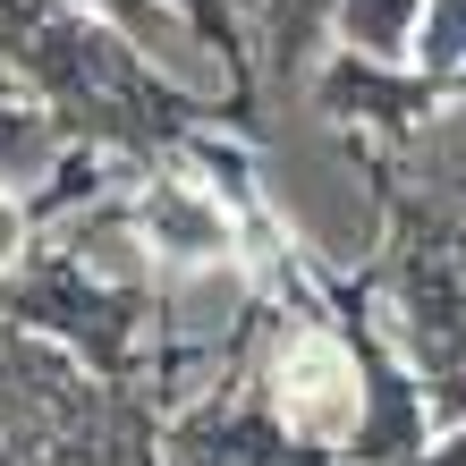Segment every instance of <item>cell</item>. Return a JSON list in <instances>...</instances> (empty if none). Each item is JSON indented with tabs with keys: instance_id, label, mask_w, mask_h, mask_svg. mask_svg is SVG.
<instances>
[{
	"instance_id": "cell-1",
	"label": "cell",
	"mask_w": 466,
	"mask_h": 466,
	"mask_svg": "<svg viewBox=\"0 0 466 466\" xmlns=\"http://www.w3.org/2000/svg\"><path fill=\"white\" fill-rule=\"evenodd\" d=\"M356 416H365V390H356L348 348L322 339V331L289 339V356H280V424L297 432V441H322V450H331V441L356 432Z\"/></svg>"
},
{
	"instance_id": "cell-2",
	"label": "cell",
	"mask_w": 466,
	"mask_h": 466,
	"mask_svg": "<svg viewBox=\"0 0 466 466\" xmlns=\"http://www.w3.org/2000/svg\"><path fill=\"white\" fill-rule=\"evenodd\" d=\"M17 246H25V212H17L9 196H0V271L17 263Z\"/></svg>"
}]
</instances>
